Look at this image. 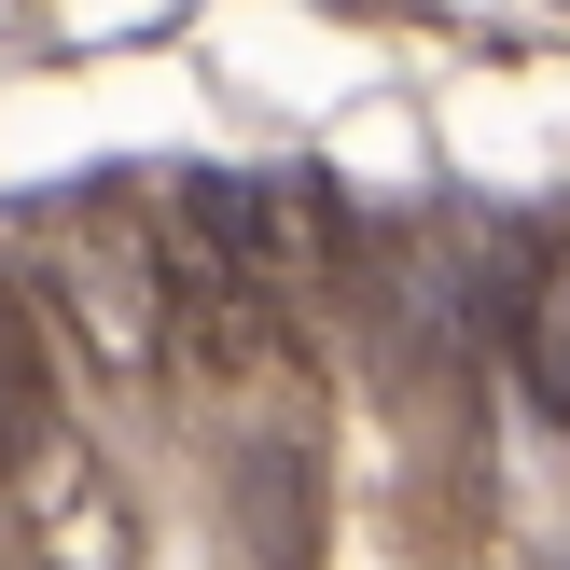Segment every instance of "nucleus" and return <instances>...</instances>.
I'll list each match as a JSON object with an SVG mask.
<instances>
[{"mask_svg": "<svg viewBox=\"0 0 570 570\" xmlns=\"http://www.w3.org/2000/svg\"><path fill=\"white\" fill-rule=\"evenodd\" d=\"M0 501H14V529H28V570H126V488H111V460H98L83 417L28 432L14 460H0Z\"/></svg>", "mask_w": 570, "mask_h": 570, "instance_id": "nucleus-2", "label": "nucleus"}, {"mask_svg": "<svg viewBox=\"0 0 570 570\" xmlns=\"http://www.w3.org/2000/svg\"><path fill=\"white\" fill-rule=\"evenodd\" d=\"M28 278H42V321H56L70 390H111V404L181 390V362H167V250H154V209H139V223H56V237L28 250Z\"/></svg>", "mask_w": 570, "mask_h": 570, "instance_id": "nucleus-1", "label": "nucleus"}, {"mask_svg": "<svg viewBox=\"0 0 570 570\" xmlns=\"http://www.w3.org/2000/svg\"><path fill=\"white\" fill-rule=\"evenodd\" d=\"M543 570H570V557H543Z\"/></svg>", "mask_w": 570, "mask_h": 570, "instance_id": "nucleus-3", "label": "nucleus"}]
</instances>
